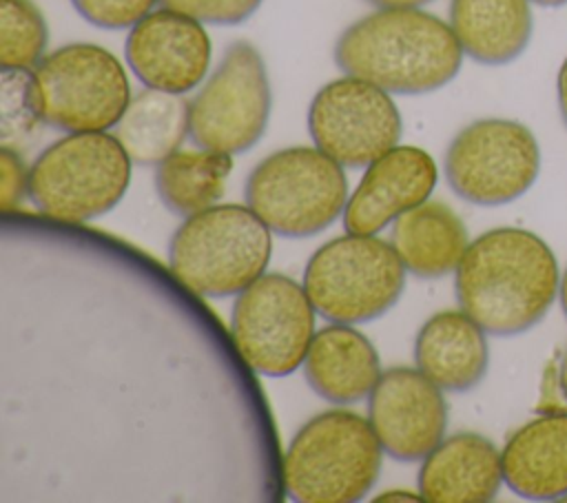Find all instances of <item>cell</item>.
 <instances>
[{
  "mask_svg": "<svg viewBox=\"0 0 567 503\" xmlns=\"http://www.w3.org/2000/svg\"><path fill=\"white\" fill-rule=\"evenodd\" d=\"M560 268L549 244L532 230L498 226L470 242L454 288L465 310L487 335L532 330L560 292Z\"/></svg>",
  "mask_w": 567,
  "mask_h": 503,
  "instance_id": "1",
  "label": "cell"
},
{
  "mask_svg": "<svg viewBox=\"0 0 567 503\" xmlns=\"http://www.w3.org/2000/svg\"><path fill=\"white\" fill-rule=\"evenodd\" d=\"M334 62L388 93L421 95L452 82L463 64V47L450 22L423 9H377L341 31Z\"/></svg>",
  "mask_w": 567,
  "mask_h": 503,
  "instance_id": "2",
  "label": "cell"
},
{
  "mask_svg": "<svg viewBox=\"0 0 567 503\" xmlns=\"http://www.w3.org/2000/svg\"><path fill=\"white\" fill-rule=\"evenodd\" d=\"M383 448L370 419L332 408L308 419L284 456V483L299 503H354L377 483Z\"/></svg>",
  "mask_w": 567,
  "mask_h": 503,
  "instance_id": "3",
  "label": "cell"
},
{
  "mask_svg": "<svg viewBox=\"0 0 567 503\" xmlns=\"http://www.w3.org/2000/svg\"><path fill=\"white\" fill-rule=\"evenodd\" d=\"M270 233L248 204H215L173 233L171 270L204 297H235L266 273Z\"/></svg>",
  "mask_w": 567,
  "mask_h": 503,
  "instance_id": "4",
  "label": "cell"
},
{
  "mask_svg": "<svg viewBox=\"0 0 567 503\" xmlns=\"http://www.w3.org/2000/svg\"><path fill=\"white\" fill-rule=\"evenodd\" d=\"M133 160L109 131L66 133L29 166V197L53 219L89 222L117 206Z\"/></svg>",
  "mask_w": 567,
  "mask_h": 503,
  "instance_id": "5",
  "label": "cell"
},
{
  "mask_svg": "<svg viewBox=\"0 0 567 503\" xmlns=\"http://www.w3.org/2000/svg\"><path fill=\"white\" fill-rule=\"evenodd\" d=\"M405 273L390 242L346 233L312 253L303 270V288L317 315L330 324H363L399 301Z\"/></svg>",
  "mask_w": 567,
  "mask_h": 503,
  "instance_id": "6",
  "label": "cell"
},
{
  "mask_svg": "<svg viewBox=\"0 0 567 503\" xmlns=\"http://www.w3.org/2000/svg\"><path fill=\"white\" fill-rule=\"evenodd\" d=\"M343 166L317 146H288L264 157L246 179V204L281 237H310L346 211Z\"/></svg>",
  "mask_w": 567,
  "mask_h": 503,
  "instance_id": "7",
  "label": "cell"
},
{
  "mask_svg": "<svg viewBox=\"0 0 567 503\" xmlns=\"http://www.w3.org/2000/svg\"><path fill=\"white\" fill-rule=\"evenodd\" d=\"M33 97L44 124L84 133L111 131L133 95L117 55L93 42H71L33 69Z\"/></svg>",
  "mask_w": 567,
  "mask_h": 503,
  "instance_id": "8",
  "label": "cell"
},
{
  "mask_svg": "<svg viewBox=\"0 0 567 503\" xmlns=\"http://www.w3.org/2000/svg\"><path fill=\"white\" fill-rule=\"evenodd\" d=\"M270 80L255 44L235 40L190 100V140L208 151L239 155L268 129Z\"/></svg>",
  "mask_w": 567,
  "mask_h": 503,
  "instance_id": "9",
  "label": "cell"
},
{
  "mask_svg": "<svg viewBox=\"0 0 567 503\" xmlns=\"http://www.w3.org/2000/svg\"><path fill=\"white\" fill-rule=\"evenodd\" d=\"M443 171L461 199L476 206H501L534 186L540 173V148L523 122L483 117L452 137Z\"/></svg>",
  "mask_w": 567,
  "mask_h": 503,
  "instance_id": "10",
  "label": "cell"
},
{
  "mask_svg": "<svg viewBox=\"0 0 567 503\" xmlns=\"http://www.w3.org/2000/svg\"><path fill=\"white\" fill-rule=\"evenodd\" d=\"M315 317L303 284L281 273H264L237 295L230 332L252 370L284 377L303 366L317 332Z\"/></svg>",
  "mask_w": 567,
  "mask_h": 503,
  "instance_id": "11",
  "label": "cell"
},
{
  "mask_svg": "<svg viewBox=\"0 0 567 503\" xmlns=\"http://www.w3.org/2000/svg\"><path fill=\"white\" fill-rule=\"evenodd\" d=\"M308 131L315 146L343 168H365L399 144L403 124L392 93L346 73L315 93Z\"/></svg>",
  "mask_w": 567,
  "mask_h": 503,
  "instance_id": "12",
  "label": "cell"
},
{
  "mask_svg": "<svg viewBox=\"0 0 567 503\" xmlns=\"http://www.w3.org/2000/svg\"><path fill=\"white\" fill-rule=\"evenodd\" d=\"M368 419L385 454L423 461L445 437L447 403L443 390L419 368L396 366L381 372L370 392Z\"/></svg>",
  "mask_w": 567,
  "mask_h": 503,
  "instance_id": "13",
  "label": "cell"
},
{
  "mask_svg": "<svg viewBox=\"0 0 567 503\" xmlns=\"http://www.w3.org/2000/svg\"><path fill=\"white\" fill-rule=\"evenodd\" d=\"M124 55L144 86L184 95L208 78L213 47L199 20L162 7L131 27Z\"/></svg>",
  "mask_w": 567,
  "mask_h": 503,
  "instance_id": "14",
  "label": "cell"
},
{
  "mask_svg": "<svg viewBox=\"0 0 567 503\" xmlns=\"http://www.w3.org/2000/svg\"><path fill=\"white\" fill-rule=\"evenodd\" d=\"M436 179V162L427 151L396 144L365 166L343 211L346 230L377 235L410 208L427 202Z\"/></svg>",
  "mask_w": 567,
  "mask_h": 503,
  "instance_id": "15",
  "label": "cell"
},
{
  "mask_svg": "<svg viewBox=\"0 0 567 503\" xmlns=\"http://www.w3.org/2000/svg\"><path fill=\"white\" fill-rule=\"evenodd\" d=\"M505 485L529 501L567 496V410H545L516 428L501 450Z\"/></svg>",
  "mask_w": 567,
  "mask_h": 503,
  "instance_id": "16",
  "label": "cell"
},
{
  "mask_svg": "<svg viewBox=\"0 0 567 503\" xmlns=\"http://www.w3.org/2000/svg\"><path fill=\"white\" fill-rule=\"evenodd\" d=\"M503 481L501 450L476 432L443 437L419 470V492L430 503H487Z\"/></svg>",
  "mask_w": 567,
  "mask_h": 503,
  "instance_id": "17",
  "label": "cell"
},
{
  "mask_svg": "<svg viewBox=\"0 0 567 503\" xmlns=\"http://www.w3.org/2000/svg\"><path fill=\"white\" fill-rule=\"evenodd\" d=\"M303 374L321 399L348 406L370 397L381 377V361L372 341L352 324H330L315 332Z\"/></svg>",
  "mask_w": 567,
  "mask_h": 503,
  "instance_id": "18",
  "label": "cell"
},
{
  "mask_svg": "<svg viewBox=\"0 0 567 503\" xmlns=\"http://www.w3.org/2000/svg\"><path fill=\"white\" fill-rule=\"evenodd\" d=\"M414 359L441 390L467 392L483 381L489 366L485 330L465 310H441L421 326Z\"/></svg>",
  "mask_w": 567,
  "mask_h": 503,
  "instance_id": "19",
  "label": "cell"
},
{
  "mask_svg": "<svg viewBox=\"0 0 567 503\" xmlns=\"http://www.w3.org/2000/svg\"><path fill=\"white\" fill-rule=\"evenodd\" d=\"M390 244L408 273L439 279L454 273L470 246L463 219L443 202H423L392 222Z\"/></svg>",
  "mask_w": 567,
  "mask_h": 503,
  "instance_id": "20",
  "label": "cell"
},
{
  "mask_svg": "<svg viewBox=\"0 0 567 503\" xmlns=\"http://www.w3.org/2000/svg\"><path fill=\"white\" fill-rule=\"evenodd\" d=\"M450 27L465 55L501 66L527 49L534 20L529 0H452Z\"/></svg>",
  "mask_w": 567,
  "mask_h": 503,
  "instance_id": "21",
  "label": "cell"
},
{
  "mask_svg": "<svg viewBox=\"0 0 567 503\" xmlns=\"http://www.w3.org/2000/svg\"><path fill=\"white\" fill-rule=\"evenodd\" d=\"M113 135L133 164L157 166L190 135V100L146 86L131 97Z\"/></svg>",
  "mask_w": 567,
  "mask_h": 503,
  "instance_id": "22",
  "label": "cell"
},
{
  "mask_svg": "<svg viewBox=\"0 0 567 503\" xmlns=\"http://www.w3.org/2000/svg\"><path fill=\"white\" fill-rule=\"evenodd\" d=\"M233 171V155L197 148L175 151L155 171V188L164 206L177 215H195L219 202Z\"/></svg>",
  "mask_w": 567,
  "mask_h": 503,
  "instance_id": "23",
  "label": "cell"
},
{
  "mask_svg": "<svg viewBox=\"0 0 567 503\" xmlns=\"http://www.w3.org/2000/svg\"><path fill=\"white\" fill-rule=\"evenodd\" d=\"M47 22L33 0H0V66L33 71L47 55Z\"/></svg>",
  "mask_w": 567,
  "mask_h": 503,
  "instance_id": "24",
  "label": "cell"
},
{
  "mask_svg": "<svg viewBox=\"0 0 567 503\" xmlns=\"http://www.w3.org/2000/svg\"><path fill=\"white\" fill-rule=\"evenodd\" d=\"M44 124L33 97V71H2L0 78V129L2 146L29 140Z\"/></svg>",
  "mask_w": 567,
  "mask_h": 503,
  "instance_id": "25",
  "label": "cell"
},
{
  "mask_svg": "<svg viewBox=\"0 0 567 503\" xmlns=\"http://www.w3.org/2000/svg\"><path fill=\"white\" fill-rule=\"evenodd\" d=\"M157 2L159 0H71L73 9L86 22L109 31L131 29L151 13Z\"/></svg>",
  "mask_w": 567,
  "mask_h": 503,
  "instance_id": "26",
  "label": "cell"
},
{
  "mask_svg": "<svg viewBox=\"0 0 567 503\" xmlns=\"http://www.w3.org/2000/svg\"><path fill=\"white\" fill-rule=\"evenodd\" d=\"M162 7L199 20L202 24L246 22L264 0H159Z\"/></svg>",
  "mask_w": 567,
  "mask_h": 503,
  "instance_id": "27",
  "label": "cell"
},
{
  "mask_svg": "<svg viewBox=\"0 0 567 503\" xmlns=\"http://www.w3.org/2000/svg\"><path fill=\"white\" fill-rule=\"evenodd\" d=\"M29 195V168L11 146L0 148V204L2 211L16 208Z\"/></svg>",
  "mask_w": 567,
  "mask_h": 503,
  "instance_id": "28",
  "label": "cell"
},
{
  "mask_svg": "<svg viewBox=\"0 0 567 503\" xmlns=\"http://www.w3.org/2000/svg\"><path fill=\"white\" fill-rule=\"evenodd\" d=\"M556 95H558V111H560V117L567 126V58L565 62L560 64L558 69V78H556Z\"/></svg>",
  "mask_w": 567,
  "mask_h": 503,
  "instance_id": "29",
  "label": "cell"
},
{
  "mask_svg": "<svg viewBox=\"0 0 567 503\" xmlns=\"http://www.w3.org/2000/svg\"><path fill=\"white\" fill-rule=\"evenodd\" d=\"M370 4L374 7H381V9H388V7H408V9H421L423 4L427 2H434V0H368Z\"/></svg>",
  "mask_w": 567,
  "mask_h": 503,
  "instance_id": "30",
  "label": "cell"
},
{
  "mask_svg": "<svg viewBox=\"0 0 567 503\" xmlns=\"http://www.w3.org/2000/svg\"><path fill=\"white\" fill-rule=\"evenodd\" d=\"M423 499L421 494H412L408 490H388L383 494H379L374 501H419Z\"/></svg>",
  "mask_w": 567,
  "mask_h": 503,
  "instance_id": "31",
  "label": "cell"
},
{
  "mask_svg": "<svg viewBox=\"0 0 567 503\" xmlns=\"http://www.w3.org/2000/svg\"><path fill=\"white\" fill-rule=\"evenodd\" d=\"M558 386H560V392L563 397L567 399V348L560 357V366H558Z\"/></svg>",
  "mask_w": 567,
  "mask_h": 503,
  "instance_id": "32",
  "label": "cell"
},
{
  "mask_svg": "<svg viewBox=\"0 0 567 503\" xmlns=\"http://www.w3.org/2000/svg\"><path fill=\"white\" fill-rule=\"evenodd\" d=\"M558 299H560L563 312H565V317H567V268H565V273H563V277H560V292H558Z\"/></svg>",
  "mask_w": 567,
  "mask_h": 503,
  "instance_id": "33",
  "label": "cell"
},
{
  "mask_svg": "<svg viewBox=\"0 0 567 503\" xmlns=\"http://www.w3.org/2000/svg\"><path fill=\"white\" fill-rule=\"evenodd\" d=\"M529 2H536L540 7H560V4H567V0H529Z\"/></svg>",
  "mask_w": 567,
  "mask_h": 503,
  "instance_id": "34",
  "label": "cell"
}]
</instances>
